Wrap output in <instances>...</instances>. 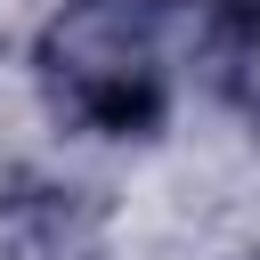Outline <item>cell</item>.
<instances>
[{"label": "cell", "mask_w": 260, "mask_h": 260, "mask_svg": "<svg viewBox=\"0 0 260 260\" xmlns=\"http://www.w3.org/2000/svg\"><path fill=\"white\" fill-rule=\"evenodd\" d=\"M49 81L98 130H146L162 114L154 0H73L49 24Z\"/></svg>", "instance_id": "1"}]
</instances>
